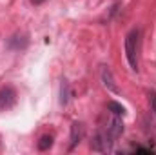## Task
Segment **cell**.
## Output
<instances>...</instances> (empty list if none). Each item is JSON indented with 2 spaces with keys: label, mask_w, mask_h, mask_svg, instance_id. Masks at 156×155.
I'll return each mask as SVG.
<instances>
[{
  "label": "cell",
  "mask_w": 156,
  "mask_h": 155,
  "mask_svg": "<svg viewBox=\"0 0 156 155\" xmlns=\"http://www.w3.org/2000/svg\"><path fill=\"white\" fill-rule=\"evenodd\" d=\"M115 142H116V139H113L104 128H100L96 131V135L93 137V141H91V150L98 152V153H107V152L113 150Z\"/></svg>",
  "instance_id": "1"
},
{
  "label": "cell",
  "mask_w": 156,
  "mask_h": 155,
  "mask_svg": "<svg viewBox=\"0 0 156 155\" xmlns=\"http://www.w3.org/2000/svg\"><path fill=\"white\" fill-rule=\"evenodd\" d=\"M136 42H138V31L133 29L125 37V57L133 71H138V57H136Z\"/></svg>",
  "instance_id": "2"
},
{
  "label": "cell",
  "mask_w": 156,
  "mask_h": 155,
  "mask_svg": "<svg viewBox=\"0 0 156 155\" xmlns=\"http://www.w3.org/2000/svg\"><path fill=\"white\" fill-rule=\"evenodd\" d=\"M113 139H118L122 133H123V122H122V119L118 115H113V117H109L107 120H105V124L102 126Z\"/></svg>",
  "instance_id": "3"
},
{
  "label": "cell",
  "mask_w": 156,
  "mask_h": 155,
  "mask_svg": "<svg viewBox=\"0 0 156 155\" xmlns=\"http://www.w3.org/2000/svg\"><path fill=\"white\" fill-rule=\"evenodd\" d=\"M15 102H16V91L11 86L0 88V108L2 110H9V108H13Z\"/></svg>",
  "instance_id": "4"
},
{
  "label": "cell",
  "mask_w": 156,
  "mask_h": 155,
  "mask_svg": "<svg viewBox=\"0 0 156 155\" xmlns=\"http://www.w3.org/2000/svg\"><path fill=\"white\" fill-rule=\"evenodd\" d=\"M82 139H83V124L82 122H73V126H71V144H69V150H75L76 144H80Z\"/></svg>",
  "instance_id": "5"
},
{
  "label": "cell",
  "mask_w": 156,
  "mask_h": 155,
  "mask_svg": "<svg viewBox=\"0 0 156 155\" xmlns=\"http://www.w3.org/2000/svg\"><path fill=\"white\" fill-rule=\"evenodd\" d=\"M102 80H104V84H105V88H107V89H111V91L118 93V88H116V84H115V80H113L111 70H109L107 66H104V68H102Z\"/></svg>",
  "instance_id": "6"
},
{
  "label": "cell",
  "mask_w": 156,
  "mask_h": 155,
  "mask_svg": "<svg viewBox=\"0 0 156 155\" xmlns=\"http://www.w3.org/2000/svg\"><path fill=\"white\" fill-rule=\"evenodd\" d=\"M7 46H9L11 49H15V51L24 49V47L27 46V39H26V37H20V35H15V37H11V39L7 40Z\"/></svg>",
  "instance_id": "7"
},
{
  "label": "cell",
  "mask_w": 156,
  "mask_h": 155,
  "mask_svg": "<svg viewBox=\"0 0 156 155\" xmlns=\"http://www.w3.org/2000/svg\"><path fill=\"white\" fill-rule=\"evenodd\" d=\"M69 97H71V89H69V82L67 80H62L60 84V104H67L69 102Z\"/></svg>",
  "instance_id": "8"
},
{
  "label": "cell",
  "mask_w": 156,
  "mask_h": 155,
  "mask_svg": "<svg viewBox=\"0 0 156 155\" xmlns=\"http://www.w3.org/2000/svg\"><path fill=\"white\" fill-rule=\"evenodd\" d=\"M51 146H53V135H42L40 141L37 142V148L40 152H47Z\"/></svg>",
  "instance_id": "9"
},
{
  "label": "cell",
  "mask_w": 156,
  "mask_h": 155,
  "mask_svg": "<svg viewBox=\"0 0 156 155\" xmlns=\"http://www.w3.org/2000/svg\"><path fill=\"white\" fill-rule=\"evenodd\" d=\"M107 110L113 113V115H118V117H123L125 115V108L122 106V104H118L115 100H111V102H107Z\"/></svg>",
  "instance_id": "10"
},
{
  "label": "cell",
  "mask_w": 156,
  "mask_h": 155,
  "mask_svg": "<svg viewBox=\"0 0 156 155\" xmlns=\"http://www.w3.org/2000/svg\"><path fill=\"white\" fill-rule=\"evenodd\" d=\"M149 104H151V112H154L156 115V91H149Z\"/></svg>",
  "instance_id": "11"
},
{
  "label": "cell",
  "mask_w": 156,
  "mask_h": 155,
  "mask_svg": "<svg viewBox=\"0 0 156 155\" xmlns=\"http://www.w3.org/2000/svg\"><path fill=\"white\" fill-rule=\"evenodd\" d=\"M134 152H136V153H153L151 148H136Z\"/></svg>",
  "instance_id": "12"
},
{
  "label": "cell",
  "mask_w": 156,
  "mask_h": 155,
  "mask_svg": "<svg viewBox=\"0 0 156 155\" xmlns=\"http://www.w3.org/2000/svg\"><path fill=\"white\" fill-rule=\"evenodd\" d=\"M31 2H33V4H35V6H40V4H44V2H45V0H31Z\"/></svg>",
  "instance_id": "13"
}]
</instances>
